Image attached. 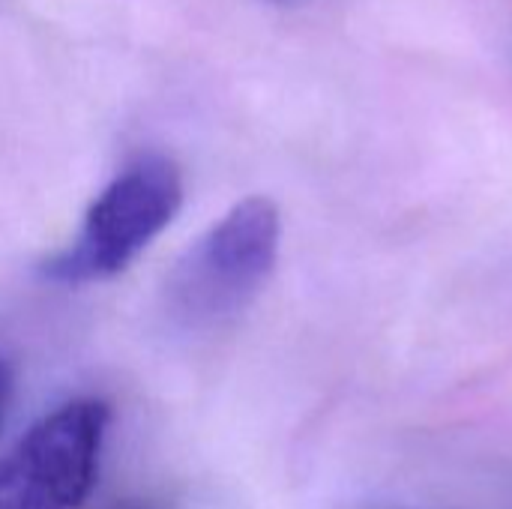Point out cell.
<instances>
[{
    "mask_svg": "<svg viewBox=\"0 0 512 509\" xmlns=\"http://www.w3.org/2000/svg\"><path fill=\"white\" fill-rule=\"evenodd\" d=\"M282 240L279 207L252 195L234 204L168 279V306L186 327H210L240 315L267 285Z\"/></svg>",
    "mask_w": 512,
    "mask_h": 509,
    "instance_id": "1",
    "label": "cell"
},
{
    "mask_svg": "<svg viewBox=\"0 0 512 509\" xmlns=\"http://www.w3.org/2000/svg\"><path fill=\"white\" fill-rule=\"evenodd\" d=\"M183 180L171 159L144 156L90 204L75 240L42 264L57 285H90L123 273L177 216Z\"/></svg>",
    "mask_w": 512,
    "mask_h": 509,
    "instance_id": "2",
    "label": "cell"
},
{
    "mask_svg": "<svg viewBox=\"0 0 512 509\" xmlns=\"http://www.w3.org/2000/svg\"><path fill=\"white\" fill-rule=\"evenodd\" d=\"M111 408L72 399L39 417L0 456V509H81L90 498Z\"/></svg>",
    "mask_w": 512,
    "mask_h": 509,
    "instance_id": "3",
    "label": "cell"
},
{
    "mask_svg": "<svg viewBox=\"0 0 512 509\" xmlns=\"http://www.w3.org/2000/svg\"><path fill=\"white\" fill-rule=\"evenodd\" d=\"M12 396H15V378H12L9 363L0 357V432H3V423L12 411Z\"/></svg>",
    "mask_w": 512,
    "mask_h": 509,
    "instance_id": "4",
    "label": "cell"
},
{
    "mask_svg": "<svg viewBox=\"0 0 512 509\" xmlns=\"http://www.w3.org/2000/svg\"><path fill=\"white\" fill-rule=\"evenodd\" d=\"M123 509H144V507H123Z\"/></svg>",
    "mask_w": 512,
    "mask_h": 509,
    "instance_id": "5",
    "label": "cell"
}]
</instances>
